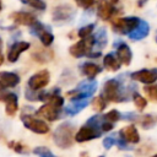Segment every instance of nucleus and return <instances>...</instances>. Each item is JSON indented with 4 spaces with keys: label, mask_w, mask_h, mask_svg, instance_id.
<instances>
[{
    "label": "nucleus",
    "mask_w": 157,
    "mask_h": 157,
    "mask_svg": "<svg viewBox=\"0 0 157 157\" xmlns=\"http://www.w3.org/2000/svg\"><path fill=\"white\" fill-rule=\"evenodd\" d=\"M103 66H104L107 70L117 71V70H119V69H120L121 63H120V60L118 59L117 54L108 53V54H107V55H104V58H103Z\"/></svg>",
    "instance_id": "nucleus-23"
},
{
    "label": "nucleus",
    "mask_w": 157,
    "mask_h": 157,
    "mask_svg": "<svg viewBox=\"0 0 157 157\" xmlns=\"http://www.w3.org/2000/svg\"><path fill=\"white\" fill-rule=\"evenodd\" d=\"M115 48H117L115 54H117L118 59L120 60V63L123 65H129L132 59V53H131V49L129 48V45L124 42H119L115 44Z\"/></svg>",
    "instance_id": "nucleus-18"
},
{
    "label": "nucleus",
    "mask_w": 157,
    "mask_h": 157,
    "mask_svg": "<svg viewBox=\"0 0 157 157\" xmlns=\"http://www.w3.org/2000/svg\"><path fill=\"white\" fill-rule=\"evenodd\" d=\"M69 52L75 58H98V55L94 53V37L92 34L90 37L81 38V40H78L69 48Z\"/></svg>",
    "instance_id": "nucleus-5"
},
{
    "label": "nucleus",
    "mask_w": 157,
    "mask_h": 157,
    "mask_svg": "<svg viewBox=\"0 0 157 157\" xmlns=\"http://www.w3.org/2000/svg\"><path fill=\"white\" fill-rule=\"evenodd\" d=\"M94 53L101 56V50L107 45V42H108V37H107V31L104 27L99 28L94 34Z\"/></svg>",
    "instance_id": "nucleus-21"
},
{
    "label": "nucleus",
    "mask_w": 157,
    "mask_h": 157,
    "mask_svg": "<svg viewBox=\"0 0 157 157\" xmlns=\"http://www.w3.org/2000/svg\"><path fill=\"white\" fill-rule=\"evenodd\" d=\"M156 42H157V38H156Z\"/></svg>",
    "instance_id": "nucleus-41"
},
{
    "label": "nucleus",
    "mask_w": 157,
    "mask_h": 157,
    "mask_svg": "<svg viewBox=\"0 0 157 157\" xmlns=\"http://www.w3.org/2000/svg\"><path fill=\"white\" fill-rule=\"evenodd\" d=\"M152 157H157V153H156V155H155V156H152Z\"/></svg>",
    "instance_id": "nucleus-40"
},
{
    "label": "nucleus",
    "mask_w": 157,
    "mask_h": 157,
    "mask_svg": "<svg viewBox=\"0 0 157 157\" xmlns=\"http://www.w3.org/2000/svg\"><path fill=\"white\" fill-rule=\"evenodd\" d=\"M74 16H75V10L69 5H60L55 7L53 11V21L58 23L69 22L74 18Z\"/></svg>",
    "instance_id": "nucleus-13"
},
{
    "label": "nucleus",
    "mask_w": 157,
    "mask_h": 157,
    "mask_svg": "<svg viewBox=\"0 0 157 157\" xmlns=\"http://www.w3.org/2000/svg\"><path fill=\"white\" fill-rule=\"evenodd\" d=\"M33 153L38 155L39 157H56L49 148H47V147H44V146H38V147H36V148L33 150Z\"/></svg>",
    "instance_id": "nucleus-32"
},
{
    "label": "nucleus",
    "mask_w": 157,
    "mask_h": 157,
    "mask_svg": "<svg viewBox=\"0 0 157 157\" xmlns=\"http://www.w3.org/2000/svg\"><path fill=\"white\" fill-rule=\"evenodd\" d=\"M110 1H112V2H113V4H117V2H118V1H119V0H110Z\"/></svg>",
    "instance_id": "nucleus-38"
},
{
    "label": "nucleus",
    "mask_w": 157,
    "mask_h": 157,
    "mask_svg": "<svg viewBox=\"0 0 157 157\" xmlns=\"http://www.w3.org/2000/svg\"><path fill=\"white\" fill-rule=\"evenodd\" d=\"M132 101H134L136 108H139L140 110H142V109L146 108V105H147L146 98H144V97H142L140 93H137V92H134V93H132Z\"/></svg>",
    "instance_id": "nucleus-26"
},
{
    "label": "nucleus",
    "mask_w": 157,
    "mask_h": 157,
    "mask_svg": "<svg viewBox=\"0 0 157 157\" xmlns=\"http://www.w3.org/2000/svg\"><path fill=\"white\" fill-rule=\"evenodd\" d=\"M20 83V76L15 72L1 71L0 72V91L16 87Z\"/></svg>",
    "instance_id": "nucleus-15"
},
{
    "label": "nucleus",
    "mask_w": 157,
    "mask_h": 157,
    "mask_svg": "<svg viewBox=\"0 0 157 157\" xmlns=\"http://www.w3.org/2000/svg\"><path fill=\"white\" fill-rule=\"evenodd\" d=\"M130 76L135 81L142 82L145 85H151L157 81V69H142L132 72Z\"/></svg>",
    "instance_id": "nucleus-14"
},
{
    "label": "nucleus",
    "mask_w": 157,
    "mask_h": 157,
    "mask_svg": "<svg viewBox=\"0 0 157 157\" xmlns=\"http://www.w3.org/2000/svg\"><path fill=\"white\" fill-rule=\"evenodd\" d=\"M117 13V9L110 0H98L97 1V15L101 20L108 21Z\"/></svg>",
    "instance_id": "nucleus-12"
},
{
    "label": "nucleus",
    "mask_w": 157,
    "mask_h": 157,
    "mask_svg": "<svg viewBox=\"0 0 157 157\" xmlns=\"http://www.w3.org/2000/svg\"><path fill=\"white\" fill-rule=\"evenodd\" d=\"M54 142L60 148H69L74 144V125L71 123H63L60 124L53 135Z\"/></svg>",
    "instance_id": "nucleus-4"
},
{
    "label": "nucleus",
    "mask_w": 157,
    "mask_h": 157,
    "mask_svg": "<svg viewBox=\"0 0 157 157\" xmlns=\"http://www.w3.org/2000/svg\"><path fill=\"white\" fill-rule=\"evenodd\" d=\"M0 11H1V0H0Z\"/></svg>",
    "instance_id": "nucleus-39"
},
{
    "label": "nucleus",
    "mask_w": 157,
    "mask_h": 157,
    "mask_svg": "<svg viewBox=\"0 0 157 157\" xmlns=\"http://www.w3.org/2000/svg\"><path fill=\"white\" fill-rule=\"evenodd\" d=\"M7 146H9V148H11L12 151H15L17 153H27L28 152L27 147L23 144H21L20 141H10L7 144Z\"/></svg>",
    "instance_id": "nucleus-27"
},
{
    "label": "nucleus",
    "mask_w": 157,
    "mask_h": 157,
    "mask_svg": "<svg viewBox=\"0 0 157 157\" xmlns=\"http://www.w3.org/2000/svg\"><path fill=\"white\" fill-rule=\"evenodd\" d=\"M103 121V115H93L91 117L87 123L75 134V140L77 142H86L93 139L99 137L103 131L101 124Z\"/></svg>",
    "instance_id": "nucleus-2"
},
{
    "label": "nucleus",
    "mask_w": 157,
    "mask_h": 157,
    "mask_svg": "<svg viewBox=\"0 0 157 157\" xmlns=\"http://www.w3.org/2000/svg\"><path fill=\"white\" fill-rule=\"evenodd\" d=\"M0 101L5 102V112L7 115L13 117L18 110V98L13 92H0Z\"/></svg>",
    "instance_id": "nucleus-11"
},
{
    "label": "nucleus",
    "mask_w": 157,
    "mask_h": 157,
    "mask_svg": "<svg viewBox=\"0 0 157 157\" xmlns=\"http://www.w3.org/2000/svg\"><path fill=\"white\" fill-rule=\"evenodd\" d=\"M10 18L13 21V23L16 25H25V26H32L37 18L33 13L31 12H27V11H17V12H13L11 13Z\"/></svg>",
    "instance_id": "nucleus-17"
},
{
    "label": "nucleus",
    "mask_w": 157,
    "mask_h": 157,
    "mask_svg": "<svg viewBox=\"0 0 157 157\" xmlns=\"http://www.w3.org/2000/svg\"><path fill=\"white\" fill-rule=\"evenodd\" d=\"M145 93L152 99L157 102V85H151L145 87Z\"/></svg>",
    "instance_id": "nucleus-34"
},
{
    "label": "nucleus",
    "mask_w": 157,
    "mask_h": 157,
    "mask_svg": "<svg viewBox=\"0 0 157 157\" xmlns=\"http://www.w3.org/2000/svg\"><path fill=\"white\" fill-rule=\"evenodd\" d=\"M93 29H94V25L93 23H90L87 26H83L78 29V37L80 38H86V37H90L92 33H93Z\"/></svg>",
    "instance_id": "nucleus-33"
},
{
    "label": "nucleus",
    "mask_w": 157,
    "mask_h": 157,
    "mask_svg": "<svg viewBox=\"0 0 157 157\" xmlns=\"http://www.w3.org/2000/svg\"><path fill=\"white\" fill-rule=\"evenodd\" d=\"M119 135L120 137L129 142V144H137L140 141V135H139V131L134 126V125H129V126H125L120 131H119Z\"/></svg>",
    "instance_id": "nucleus-19"
},
{
    "label": "nucleus",
    "mask_w": 157,
    "mask_h": 157,
    "mask_svg": "<svg viewBox=\"0 0 157 157\" xmlns=\"http://www.w3.org/2000/svg\"><path fill=\"white\" fill-rule=\"evenodd\" d=\"M97 91V81L93 78H88L86 81H82L77 85L76 88L72 91H69L67 94L72 96L71 99H80V98H90L93 96V93Z\"/></svg>",
    "instance_id": "nucleus-7"
},
{
    "label": "nucleus",
    "mask_w": 157,
    "mask_h": 157,
    "mask_svg": "<svg viewBox=\"0 0 157 157\" xmlns=\"http://www.w3.org/2000/svg\"><path fill=\"white\" fill-rule=\"evenodd\" d=\"M21 121L23 123L25 128H27L28 130L36 134H47L49 131V126L44 120L37 119L31 114H27V113L21 114Z\"/></svg>",
    "instance_id": "nucleus-8"
},
{
    "label": "nucleus",
    "mask_w": 157,
    "mask_h": 157,
    "mask_svg": "<svg viewBox=\"0 0 157 157\" xmlns=\"http://www.w3.org/2000/svg\"><path fill=\"white\" fill-rule=\"evenodd\" d=\"M101 96L107 102H115V103L126 102L129 99L126 88H124L123 82L118 78H110L105 81Z\"/></svg>",
    "instance_id": "nucleus-1"
},
{
    "label": "nucleus",
    "mask_w": 157,
    "mask_h": 157,
    "mask_svg": "<svg viewBox=\"0 0 157 157\" xmlns=\"http://www.w3.org/2000/svg\"><path fill=\"white\" fill-rule=\"evenodd\" d=\"M29 32L33 36L38 37L39 40L42 42V44L45 47H49L54 40V36L50 32V29L48 27H45L43 23H40L39 21H36L32 26H29Z\"/></svg>",
    "instance_id": "nucleus-9"
},
{
    "label": "nucleus",
    "mask_w": 157,
    "mask_h": 157,
    "mask_svg": "<svg viewBox=\"0 0 157 157\" xmlns=\"http://www.w3.org/2000/svg\"><path fill=\"white\" fill-rule=\"evenodd\" d=\"M101 157H102V156H101Z\"/></svg>",
    "instance_id": "nucleus-42"
},
{
    "label": "nucleus",
    "mask_w": 157,
    "mask_h": 157,
    "mask_svg": "<svg viewBox=\"0 0 157 157\" xmlns=\"http://www.w3.org/2000/svg\"><path fill=\"white\" fill-rule=\"evenodd\" d=\"M50 81V75L48 70H40L38 72H36L34 75H32L28 80V87L34 90V91H39L42 88H44Z\"/></svg>",
    "instance_id": "nucleus-10"
},
{
    "label": "nucleus",
    "mask_w": 157,
    "mask_h": 157,
    "mask_svg": "<svg viewBox=\"0 0 157 157\" xmlns=\"http://www.w3.org/2000/svg\"><path fill=\"white\" fill-rule=\"evenodd\" d=\"M136 123H139L144 129H150L157 124V115H153V114L139 115Z\"/></svg>",
    "instance_id": "nucleus-25"
},
{
    "label": "nucleus",
    "mask_w": 157,
    "mask_h": 157,
    "mask_svg": "<svg viewBox=\"0 0 157 157\" xmlns=\"http://www.w3.org/2000/svg\"><path fill=\"white\" fill-rule=\"evenodd\" d=\"M148 33H150V26H148V23L146 21H142L141 20L140 23H139V26L131 33H129L128 36H129V38L131 40H140V39L146 38L148 36Z\"/></svg>",
    "instance_id": "nucleus-22"
},
{
    "label": "nucleus",
    "mask_w": 157,
    "mask_h": 157,
    "mask_svg": "<svg viewBox=\"0 0 157 157\" xmlns=\"http://www.w3.org/2000/svg\"><path fill=\"white\" fill-rule=\"evenodd\" d=\"M103 118H104V120H108V121H110V123H115V121H118L119 119H121V114H120L117 109H112V110H109L108 113H105V114L103 115Z\"/></svg>",
    "instance_id": "nucleus-31"
},
{
    "label": "nucleus",
    "mask_w": 157,
    "mask_h": 157,
    "mask_svg": "<svg viewBox=\"0 0 157 157\" xmlns=\"http://www.w3.org/2000/svg\"><path fill=\"white\" fill-rule=\"evenodd\" d=\"M4 63V54H2V39L0 38V66Z\"/></svg>",
    "instance_id": "nucleus-36"
},
{
    "label": "nucleus",
    "mask_w": 157,
    "mask_h": 157,
    "mask_svg": "<svg viewBox=\"0 0 157 157\" xmlns=\"http://www.w3.org/2000/svg\"><path fill=\"white\" fill-rule=\"evenodd\" d=\"M23 4H26V5H28V6H31V7H33V9H36V10H38V11H43V10H45V2L43 1V0H21Z\"/></svg>",
    "instance_id": "nucleus-28"
},
{
    "label": "nucleus",
    "mask_w": 157,
    "mask_h": 157,
    "mask_svg": "<svg viewBox=\"0 0 157 157\" xmlns=\"http://www.w3.org/2000/svg\"><path fill=\"white\" fill-rule=\"evenodd\" d=\"M140 18L136 16L129 17H119L112 21V29L119 34H129L131 33L140 23Z\"/></svg>",
    "instance_id": "nucleus-6"
},
{
    "label": "nucleus",
    "mask_w": 157,
    "mask_h": 157,
    "mask_svg": "<svg viewBox=\"0 0 157 157\" xmlns=\"http://www.w3.org/2000/svg\"><path fill=\"white\" fill-rule=\"evenodd\" d=\"M88 105V98H80V99H71V102L66 105L65 113L69 115H76L82 109Z\"/></svg>",
    "instance_id": "nucleus-20"
},
{
    "label": "nucleus",
    "mask_w": 157,
    "mask_h": 157,
    "mask_svg": "<svg viewBox=\"0 0 157 157\" xmlns=\"http://www.w3.org/2000/svg\"><path fill=\"white\" fill-rule=\"evenodd\" d=\"M101 71H102L101 66H98L94 63L87 61V63H83L81 65V74L85 75L87 78H94Z\"/></svg>",
    "instance_id": "nucleus-24"
},
{
    "label": "nucleus",
    "mask_w": 157,
    "mask_h": 157,
    "mask_svg": "<svg viewBox=\"0 0 157 157\" xmlns=\"http://www.w3.org/2000/svg\"><path fill=\"white\" fill-rule=\"evenodd\" d=\"M92 107H93V109H96L97 112H102V110L107 107V101H105L102 96L96 97V98H93V101H92Z\"/></svg>",
    "instance_id": "nucleus-29"
},
{
    "label": "nucleus",
    "mask_w": 157,
    "mask_h": 157,
    "mask_svg": "<svg viewBox=\"0 0 157 157\" xmlns=\"http://www.w3.org/2000/svg\"><path fill=\"white\" fill-rule=\"evenodd\" d=\"M63 105H64V98L60 97L59 93H56L50 99H48L44 105H42L37 110V115H39L49 121L58 120L61 117Z\"/></svg>",
    "instance_id": "nucleus-3"
},
{
    "label": "nucleus",
    "mask_w": 157,
    "mask_h": 157,
    "mask_svg": "<svg viewBox=\"0 0 157 157\" xmlns=\"http://www.w3.org/2000/svg\"><path fill=\"white\" fill-rule=\"evenodd\" d=\"M29 47H31V44H29L28 42H23V40H21V42H15V43L10 47V49H9L7 60H9L10 63L17 61L18 58H20V55H21L23 52H26Z\"/></svg>",
    "instance_id": "nucleus-16"
},
{
    "label": "nucleus",
    "mask_w": 157,
    "mask_h": 157,
    "mask_svg": "<svg viewBox=\"0 0 157 157\" xmlns=\"http://www.w3.org/2000/svg\"><path fill=\"white\" fill-rule=\"evenodd\" d=\"M148 0H137V6L139 7H141V6H144V4H146Z\"/></svg>",
    "instance_id": "nucleus-37"
},
{
    "label": "nucleus",
    "mask_w": 157,
    "mask_h": 157,
    "mask_svg": "<svg viewBox=\"0 0 157 157\" xmlns=\"http://www.w3.org/2000/svg\"><path fill=\"white\" fill-rule=\"evenodd\" d=\"M94 1H96V0H75L76 5H78L80 7H82V9H85V10L91 9V7L93 6Z\"/></svg>",
    "instance_id": "nucleus-35"
},
{
    "label": "nucleus",
    "mask_w": 157,
    "mask_h": 157,
    "mask_svg": "<svg viewBox=\"0 0 157 157\" xmlns=\"http://www.w3.org/2000/svg\"><path fill=\"white\" fill-rule=\"evenodd\" d=\"M118 140H119V134H113V135H109L107 137L103 139V146L104 148H110L113 147V145H117L118 144Z\"/></svg>",
    "instance_id": "nucleus-30"
}]
</instances>
